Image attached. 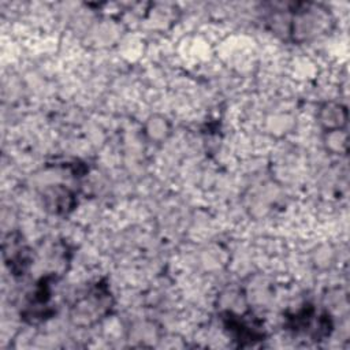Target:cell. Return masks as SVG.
Returning a JSON list of instances; mask_svg holds the SVG:
<instances>
[{
  "label": "cell",
  "mask_w": 350,
  "mask_h": 350,
  "mask_svg": "<svg viewBox=\"0 0 350 350\" xmlns=\"http://www.w3.org/2000/svg\"><path fill=\"white\" fill-rule=\"evenodd\" d=\"M112 309V294L109 286L104 282H96L71 308V319L78 325H92L104 319Z\"/></svg>",
  "instance_id": "obj_1"
},
{
  "label": "cell",
  "mask_w": 350,
  "mask_h": 350,
  "mask_svg": "<svg viewBox=\"0 0 350 350\" xmlns=\"http://www.w3.org/2000/svg\"><path fill=\"white\" fill-rule=\"evenodd\" d=\"M288 33L297 41L319 36L329 29L332 18L329 10L317 3H298L291 7Z\"/></svg>",
  "instance_id": "obj_2"
},
{
  "label": "cell",
  "mask_w": 350,
  "mask_h": 350,
  "mask_svg": "<svg viewBox=\"0 0 350 350\" xmlns=\"http://www.w3.org/2000/svg\"><path fill=\"white\" fill-rule=\"evenodd\" d=\"M4 258L14 275H23L31 262L30 249L10 235V241H4Z\"/></svg>",
  "instance_id": "obj_3"
},
{
  "label": "cell",
  "mask_w": 350,
  "mask_h": 350,
  "mask_svg": "<svg viewBox=\"0 0 350 350\" xmlns=\"http://www.w3.org/2000/svg\"><path fill=\"white\" fill-rule=\"evenodd\" d=\"M319 120L325 133L345 130L347 123V109L338 103H325L319 112Z\"/></svg>",
  "instance_id": "obj_4"
},
{
  "label": "cell",
  "mask_w": 350,
  "mask_h": 350,
  "mask_svg": "<svg viewBox=\"0 0 350 350\" xmlns=\"http://www.w3.org/2000/svg\"><path fill=\"white\" fill-rule=\"evenodd\" d=\"M74 193L63 186H55L45 191L44 201L48 209L56 215H64L70 212L75 204Z\"/></svg>",
  "instance_id": "obj_5"
}]
</instances>
